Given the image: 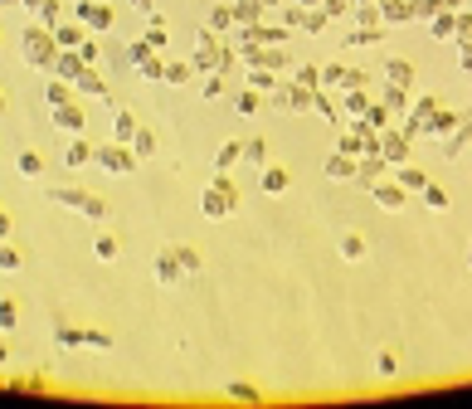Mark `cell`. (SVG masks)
<instances>
[{
	"instance_id": "50",
	"label": "cell",
	"mask_w": 472,
	"mask_h": 409,
	"mask_svg": "<svg viewBox=\"0 0 472 409\" xmlns=\"http://www.w3.org/2000/svg\"><path fill=\"white\" fill-rule=\"evenodd\" d=\"M346 10V0H326V15H341Z\"/></svg>"
},
{
	"instance_id": "39",
	"label": "cell",
	"mask_w": 472,
	"mask_h": 409,
	"mask_svg": "<svg viewBox=\"0 0 472 409\" xmlns=\"http://www.w3.org/2000/svg\"><path fill=\"white\" fill-rule=\"evenodd\" d=\"M176 258H181V268H186V273H200V254H195V249H186V244H181V249H176Z\"/></svg>"
},
{
	"instance_id": "34",
	"label": "cell",
	"mask_w": 472,
	"mask_h": 409,
	"mask_svg": "<svg viewBox=\"0 0 472 409\" xmlns=\"http://www.w3.org/2000/svg\"><path fill=\"white\" fill-rule=\"evenodd\" d=\"M44 98H49V107H59V102H69V83H64V78H54V83L44 88Z\"/></svg>"
},
{
	"instance_id": "46",
	"label": "cell",
	"mask_w": 472,
	"mask_h": 409,
	"mask_svg": "<svg viewBox=\"0 0 472 409\" xmlns=\"http://www.w3.org/2000/svg\"><path fill=\"white\" fill-rule=\"evenodd\" d=\"M146 54H151V44H146V39H137V44H132V49H127V59H132V64H141V59H146Z\"/></svg>"
},
{
	"instance_id": "22",
	"label": "cell",
	"mask_w": 472,
	"mask_h": 409,
	"mask_svg": "<svg viewBox=\"0 0 472 409\" xmlns=\"http://www.w3.org/2000/svg\"><path fill=\"white\" fill-rule=\"evenodd\" d=\"M399 186H404V190H419V195H424V186H429V176H424L419 166H399Z\"/></svg>"
},
{
	"instance_id": "33",
	"label": "cell",
	"mask_w": 472,
	"mask_h": 409,
	"mask_svg": "<svg viewBox=\"0 0 472 409\" xmlns=\"http://www.w3.org/2000/svg\"><path fill=\"white\" fill-rule=\"evenodd\" d=\"M93 254L102 258V263H112V258H117V239H112V234H102V239L93 244Z\"/></svg>"
},
{
	"instance_id": "56",
	"label": "cell",
	"mask_w": 472,
	"mask_h": 409,
	"mask_svg": "<svg viewBox=\"0 0 472 409\" xmlns=\"http://www.w3.org/2000/svg\"><path fill=\"white\" fill-rule=\"evenodd\" d=\"M468 263H472V254H468Z\"/></svg>"
},
{
	"instance_id": "8",
	"label": "cell",
	"mask_w": 472,
	"mask_h": 409,
	"mask_svg": "<svg viewBox=\"0 0 472 409\" xmlns=\"http://www.w3.org/2000/svg\"><path fill=\"white\" fill-rule=\"evenodd\" d=\"M15 171H20L25 181H39V176H44V156H39L34 146H25V151L15 156Z\"/></svg>"
},
{
	"instance_id": "32",
	"label": "cell",
	"mask_w": 472,
	"mask_h": 409,
	"mask_svg": "<svg viewBox=\"0 0 472 409\" xmlns=\"http://www.w3.org/2000/svg\"><path fill=\"white\" fill-rule=\"evenodd\" d=\"M137 69H141V78H151V83H161V78H166V64H156L151 54H146V59H141Z\"/></svg>"
},
{
	"instance_id": "37",
	"label": "cell",
	"mask_w": 472,
	"mask_h": 409,
	"mask_svg": "<svg viewBox=\"0 0 472 409\" xmlns=\"http://www.w3.org/2000/svg\"><path fill=\"white\" fill-rule=\"evenodd\" d=\"M234 107H239L244 117H249V112H258V88H249V93H239V98H234Z\"/></svg>"
},
{
	"instance_id": "7",
	"label": "cell",
	"mask_w": 472,
	"mask_h": 409,
	"mask_svg": "<svg viewBox=\"0 0 472 409\" xmlns=\"http://www.w3.org/2000/svg\"><path fill=\"white\" fill-rule=\"evenodd\" d=\"M54 127L78 137V132H83V107H74V102H59V107H54Z\"/></svg>"
},
{
	"instance_id": "4",
	"label": "cell",
	"mask_w": 472,
	"mask_h": 409,
	"mask_svg": "<svg viewBox=\"0 0 472 409\" xmlns=\"http://www.w3.org/2000/svg\"><path fill=\"white\" fill-rule=\"evenodd\" d=\"M74 15H78L88 29H112V10H107V5H97V0H78V5H74Z\"/></svg>"
},
{
	"instance_id": "49",
	"label": "cell",
	"mask_w": 472,
	"mask_h": 409,
	"mask_svg": "<svg viewBox=\"0 0 472 409\" xmlns=\"http://www.w3.org/2000/svg\"><path fill=\"white\" fill-rule=\"evenodd\" d=\"M249 83H254V88H258V93H268V88H273V78H268V74H263V69H258V74H254V78H249Z\"/></svg>"
},
{
	"instance_id": "54",
	"label": "cell",
	"mask_w": 472,
	"mask_h": 409,
	"mask_svg": "<svg viewBox=\"0 0 472 409\" xmlns=\"http://www.w3.org/2000/svg\"><path fill=\"white\" fill-rule=\"evenodd\" d=\"M5 356H10V351H5V346H0V366H5Z\"/></svg>"
},
{
	"instance_id": "45",
	"label": "cell",
	"mask_w": 472,
	"mask_h": 409,
	"mask_svg": "<svg viewBox=\"0 0 472 409\" xmlns=\"http://www.w3.org/2000/svg\"><path fill=\"white\" fill-rule=\"evenodd\" d=\"M190 78V64H171V69H166V78H161V83H186Z\"/></svg>"
},
{
	"instance_id": "43",
	"label": "cell",
	"mask_w": 472,
	"mask_h": 409,
	"mask_svg": "<svg viewBox=\"0 0 472 409\" xmlns=\"http://www.w3.org/2000/svg\"><path fill=\"white\" fill-rule=\"evenodd\" d=\"M15 268H20V254H15V249H5V244H0V273H15Z\"/></svg>"
},
{
	"instance_id": "30",
	"label": "cell",
	"mask_w": 472,
	"mask_h": 409,
	"mask_svg": "<svg viewBox=\"0 0 472 409\" xmlns=\"http://www.w3.org/2000/svg\"><path fill=\"white\" fill-rule=\"evenodd\" d=\"M15 321H20V307L10 298H0V331H15Z\"/></svg>"
},
{
	"instance_id": "16",
	"label": "cell",
	"mask_w": 472,
	"mask_h": 409,
	"mask_svg": "<svg viewBox=\"0 0 472 409\" xmlns=\"http://www.w3.org/2000/svg\"><path fill=\"white\" fill-rule=\"evenodd\" d=\"M380 171H384V156H380V146H375V151H366V161H361V171H356V181H366V186H375V181H380Z\"/></svg>"
},
{
	"instance_id": "14",
	"label": "cell",
	"mask_w": 472,
	"mask_h": 409,
	"mask_svg": "<svg viewBox=\"0 0 472 409\" xmlns=\"http://www.w3.org/2000/svg\"><path fill=\"white\" fill-rule=\"evenodd\" d=\"M380 156H384V161H404V156H409V137L389 132V137L380 141Z\"/></svg>"
},
{
	"instance_id": "19",
	"label": "cell",
	"mask_w": 472,
	"mask_h": 409,
	"mask_svg": "<svg viewBox=\"0 0 472 409\" xmlns=\"http://www.w3.org/2000/svg\"><path fill=\"white\" fill-rule=\"evenodd\" d=\"M112 137L132 146V137H137V117H132V112H117V117H112Z\"/></svg>"
},
{
	"instance_id": "10",
	"label": "cell",
	"mask_w": 472,
	"mask_h": 409,
	"mask_svg": "<svg viewBox=\"0 0 472 409\" xmlns=\"http://www.w3.org/2000/svg\"><path fill=\"white\" fill-rule=\"evenodd\" d=\"M258 186H263L268 195H283L287 186H292V176H287V166H263V176H258Z\"/></svg>"
},
{
	"instance_id": "55",
	"label": "cell",
	"mask_w": 472,
	"mask_h": 409,
	"mask_svg": "<svg viewBox=\"0 0 472 409\" xmlns=\"http://www.w3.org/2000/svg\"><path fill=\"white\" fill-rule=\"evenodd\" d=\"M0 112H5V93H0Z\"/></svg>"
},
{
	"instance_id": "5",
	"label": "cell",
	"mask_w": 472,
	"mask_h": 409,
	"mask_svg": "<svg viewBox=\"0 0 472 409\" xmlns=\"http://www.w3.org/2000/svg\"><path fill=\"white\" fill-rule=\"evenodd\" d=\"M49 69H54V78H64V83H74V78H78V74H83V69H88V64H83V59H78V49H59V54H54V64H49Z\"/></svg>"
},
{
	"instance_id": "28",
	"label": "cell",
	"mask_w": 472,
	"mask_h": 409,
	"mask_svg": "<svg viewBox=\"0 0 472 409\" xmlns=\"http://www.w3.org/2000/svg\"><path fill=\"white\" fill-rule=\"evenodd\" d=\"M244 156H249L254 166H268V141H263V137H254V141H244Z\"/></svg>"
},
{
	"instance_id": "1",
	"label": "cell",
	"mask_w": 472,
	"mask_h": 409,
	"mask_svg": "<svg viewBox=\"0 0 472 409\" xmlns=\"http://www.w3.org/2000/svg\"><path fill=\"white\" fill-rule=\"evenodd\" d=\"M20 54H25V64L29 69H49L54 64V54H59V44H54V29H25V44H20Z\"/></svg>"
},
{
	"instance_id": "48",
	"label": "cell",
	"mask_w": 472,
	"mask_h": 409,
	"mask_svg": "<svg viewBox=\"0 0 472 409\" xmlns=\"http://www.w3.org/2000/svg\"><path fill=\"white\" fill-rule=\"evenodd\" d=\"M321 25H326V15H317V10H312V15H302V29H321Z\"/></svg>"
},
{
	"instance_id": "47",
	"label": "cell",
	"mask_w": 472,
	"mask_h": 409,
	"mask_svg": "<svg viewBox=\"0 0 472 409\" xmlns=\"http://www.w3.org/2000/svg\"><path fill=\"white\" fill-rule=\"evenodd\" d=\"M200 93H204V98H219V93H224V78H204Z\"/></svg>"
},
{
	"instance_id": "52",
	"label": "cell",
	"mask_w": 472,
	"mask_h": 409,
	"mask_svg": "<svg viewBox=\"0 0 472 409\" xmlns=\"http://www.w3.org/2000/svg\"><path fill=\"white\" fill-rule=\"evenodd\" d=\"M20 5H29V10H39V5H44V0H20Z\"/></svg>"
},
{
	"instance_id": "17",
	"label": "cell",
	"mask_w": 472,
	"mask_h": 409,
	"mask_svg": "<svg viewBox=\"0 0 472 409\" xmlns=\"http://www.w3.org/2000/svg\"><path fill=\"white\" fill-rule=\"evenodd\" d=\"M384 74H389V83H394V88H409V83H414V64H404V59H389V64H384Z\"/></svg>"
},
{
	"instance_id": "26",
	"label": "cell",
	"mask_w": 472,
	"mask_h": 409,
	"mask_svg": "<svg viewBox=\"0 0 472 409\" xmlns=\"http://www.w3.org/2000/svg\"><path fill=\"white\" fill-rule=\"evenodd\" d=\"M39 25H44V29L64 25V5H59V0H44V5H39Z\"/></svg>"
},
{
	"instance_id": "20",
	"label": "cell",
	"mask_w": 472,
	"mask_h": 409,
	"mask_svg": "<svg viewBox=\"0 0 472 409\" xmlns=\"http://www.w3.org/2000/svg\"><path fill=\"white\" fill-rule=\"evenodd\" d=\"M74 88H78V93H93V98H102V93H107V88H102V78L93 74V64H88V69L74 78Z\"/></svg>"
},
{
	"instance_id": "11",
	"label": "cell",
	"mask_w": 472,
	"mask_h": 409,
	"mask_svg": "<svg viewBox=\"0 0 472 409\" xmlns=\"http://www.w3.org/2000/svg\"><path fill=\"white\" fill-rule=\"evenodd\" d=\"M219 59H224V54H219V44H214V34L204 29V34H200V49H195V69H214Z\"/></svg>"
},
{
	"instance_id": "27",
	"label": "cell",
	"mask_w": 472,
	"mask_h": 409,
	"mask_svg": "<svg viewBox=\"0 0 472 409\" xmlns=\"http://www.w3.org/2000/svg\"><path fill=\"white\" fill-rule=\"evenodd\" d=\"M453 127H458L453 112H433V122H424V132H433V137H443V132H453Z\"/></svg>"
},
{
	"instance_id": "25",
	"label": "cell",
	"mask_w": 472,
	"mask_h": 409,
	"mask_svg": "<svg viewBox=\"0 0 472 409\" xmlns=\"http://www.w3.org/2000/svg\"><path fill=\"white\" fill-rule=\"evenodd\" d=\"M54 346H59V351H74V346H83V331H74V326H54Z\"/></svg>"
},
{
	"instance_id": "15",
	"label": "cell",
	"mask_w": 472,
	"mask_h": 409,
	"mask_svg": "<svg viewBox=\"0 0 472 409\" xmlns=\"http://www.w3.org/2000/svg\"><path fill=\"white\" fill-rule=\"evenodd\" d=\"M93 161V146L83 141V137H74L69 146H64V166H88Z\"/></svg>"
},
{
	"instance_id": "29",
	"label": "cell",
	"mask_w": 472,
	"mask_h": 409,
	"mask_svg": "<svg viewBox=\"0 0 472 409\" xmlns=\"http://www.w3.org/2000/svg\"><path fill=\"white\" fill-rule=\"evenodd\" d=\"M78 214H88V219H107V200H97V195H83Z\"/></svg>"
},
{
	"instance_id": "42",
	"label": "cell",
	"mask_w": 472,
	"mask_h": 409,
	"mask_svg": "<svg viewBox=\"0 0 472 409\" xmlns=\"http://www.w3.org/2000/svg\"><path fill=\"white\" fill-rule=\"evenodd\" d=\"M229 25H234V10H224V5H219V10L209 15V29H229Z\"/></svg>"
},
{
	"instance_id": "51",
	"label": "cell",
	"mask_w": 472,
	"mask_h": 409,
	"mask_svg": "<svg viewBox=\"0 0 472 409\" xmlns=\"http://www.w3.org/2000/svg\"><path fill=\"white\" fill-rule=\"evenodd\" d=\"M5 234H10V214L0 209V239H5Z\"/></svg>"
},
{
	"instance_id": "3",
	"label": "cell",
	"mask_w": 472,
	"mask_h": 409,
	"mask_svg": "<svg viewBox=\"0 0 472 409\" xmlns=\"http://www.w3.org/2000/svg\"><path fill=\"white\" fill-rule=\"evenodd\" d=\"M93 161L107 171V176H132L137 171V151L127 146V141H112V146H97Z\"/></svg>"
},
{
	"instance_id": "53",
	"label": "cell",
	"mask_w": 472,
	"mask_h": 409,
	"mask_svg": "<svg viewBox=\"0 0 472 409\" xmlns=\"http://www.w3.org/2000/svg\"><path fill=\"white\" fill-rule=\"evenodd\" d=\"M132 5H137V10H151V0H132Z\"/></svg>"
},
{
	"instance_id": "6",
	"label": "cell",
	"mask_w": 472,
	"mask_h": 409,
	"mask_svg": "<svg viewBox=\"0 0 472 409\" xmlns=\"http://www.w3.org/2000/svg\"><path fill=\"white\" fill-rule=\"evenodd\" d=\"M186 278V268H181V258H176V249H166V254H156V283L161 288H176Z\"/></svg>"
},
{
	"instance_id": "2",
	"label": "cell",
	"mask_w": 472,
	"mask_h": 409,
	"mask_svg": "<svg viewBox=\"0 0 472 409\" xmlns=\"http://www.w3.org/2000/svg\"><path fill=\"white\" fill-rule=\"evenodd\" d=\"M200 209H204L209 219H224V214H234V209H239V190L224 181V171H219V181L200 195Z\"/></svg>"
},
{
	"instance_id": "40",
	"label": "cell",
	"mask_w": 472,
	"mask_h": 409,
	"mask_svg": "<svg viewBox=\"0 0 472 409\" xmlns=\"http://www.w3.org/2000/svg\"><path fill=\"white\" fill-rule=\"evenodd\" d=\"M380 15H384V20H409V15H414V10H409V5H404V0H389V5H384V10H380Z\"/></svg>"
},
{
	"instance_id": "23",
	"label": "cell",
	"mask_w": 472,
	"mask_h": 409,
	"mask_svg": "<svg viewBox=\"0 0 472 409\" xmlns=\"http://www.w3.org/2000/svg\"><path fill=\"white\" fill-rule=\"evenodd\" d=\"M224 395H229V400H234V405H258V400H263V395H258V390H254V385H244V380H234V385H229V390H224Z\"/></svg>"
},
{
	"instance_id": "9",
	"label": "cell",
	"mask_w": 472,
	"mask_h": 409,
	"mask_svg": "<svg viewBox=\"0 0 472 409\" xmlns=\"http://www.w3.org/2000/svg\"><path fill=\"white\" fill-rule=\"evenodd\" d=\"M370 190H375V204H380V209H404V195H409L404 186H384V181H375Z\"/></svg>"
},
{
	"instance_id": "35",
	"label": "cell",
	"mask_w": 472,
	"mask_h": 409,
	"mask_svg": "<svg viewBox=\"0 0 472 409\" xmlns=\"http://www.w3.org/2000/svg\"><path fill=\"white\" fill-rule=\"evenodd\" d=\"M297 83H302V88H321V69H317V64L297 69Z\"/></svg>"
},
{
	"instance_id": "38",
	"label": "cell",
	"mask_w": 472,
	"mask_h": 409,
	"mask_svg": "<svg viewBox=\"0 0 472 409\" xmlns=\"http://www.w3.org/2000/svg\"><path fill=\"white\" fill-rule=\"evenodd\" d=\"M424 204H429V209H448V195H443L438 186H424Z\"/></svg>"
},
{
	"instance_id": "12",
	"label": "cell",
	"mask_w": 472,
	"mask_h": 409,
	"mask_svg": "<svg viewBox=\"0 0 472 409\" xmlns=\"http://www.w3.org/2000/svg\"><path fill=\"white\" fill-rule=\"evenodd\" d=\"M356 171H361V166H356L346 151H336V156L326 161V176H331V181H356Z\"/></svg>"
},
{
	"instance_id": "41",
	"label": "cell",
	"mask_w": 472,
	"mask_h": 409,
	"mask_svg": "<svg viewBox=\"0 0 472 409\" xmlns=\"http://www.w3.org/2000/svg\"><path fill=\"white\" fill-rule=\"evenodd\" d=\"M83 346H93V351H107V346H112V336H107V331H83Z\"/></svg>"
},
{
	"instance_id": "31",
	"label": "cell",
	"mask_w": 472,
	"mask_h": 409,
	"mask_svg": "<svg viewBox=\"0 0 472 409\" xmlns=\"http://www.w3.org/2000/svg\"><path fill=\"white\" fill-rule=\"evenodd\" d=\"M366 107H370V102H366L361 88H346V112H351V117H366Z\"/></svg>"
},
{
	"instance_id": "44",
	"label": "cell",
	"mask_w": 472,
	"mask_h": 409,
	"mask_svg": "<svg viewBox=\"0 0 472 409\" xmlns=\"http://www.w3.org/2000/svg\"><path fill=\"white\" fill-rule=\"evenodd\" d=\"M375 370H380V375H394V370H399V361H394V351H380Z\"/></svg>"
},
{
	"instance_id": "21",
	"label": "cell",
	"mask_w": 472,
	"mask_h": 409,
	"mask_svg": "<svg viewBox=\"0 0 472 409\" xmlns=\"http://www.w3.org/2000/svg\"><path fill=\"white\" fill-rule=\"evenodd\" d=\"M132 151H137V161H141V156H156V132L137 127V137H132Z\"/></svg>"
},
{
	"instance_id": "18",
	"label": "cell",
	"mask_w": 472,
	"mask_h": 409,
	"mask_svg": "<svg viewBox=\"0 0 472 409\" xmlns=\"http://www.w3.org/2000/svg\"><path fill=\"white\" fill-rule=\"evenodd\" d=\"M239 156H244V141H224V146L214 151V171H229V166H239Z\"/></svg>"
},
{
	"instance_id": "24",
	"label": "cell",
	"mask_w": 472,
	"mask_h": 409,
	"mask_svg": "<svg viewBox=\"0 0 472 409\" xmlns=\"http://www.w3.org/2000/svg\"><path fill=\"white\" fill-rule=\"evenodd\" d=\"M341 258L361 263V258H366V239H361V234H346V239H341Z\"/></svg>"
},
{
	"instance_id": "36",
	"label": "cell",
	"mask_w": 472,
	"mask_h": 409,
	"mask_svg": "<svg viewBox=\"0 0 472 409\" xmlns=\"http://www.w3.org/2000/svg\"><path fill=\"white\" fill-rule=\"evenodd\" d=\"M346 74H351V69L331 64V69H321V83H331V88H346Z\"/></svg>"
},
{
	"instance_id": "13",
	"label": "cell",
	"mask_w": 472,
	"mask_h": 409,
	"mask_svg": "<svg viewBox=\"0 0 472 409\" xmlns=\"http://www.w3.org/2000/svg\"><path fill=\"white\" fill-rule=\"evenodd\" d=\"M54 44L59 49H78L83 44V20L78 25H54Z\"/></svg>"
}]
</instances>
